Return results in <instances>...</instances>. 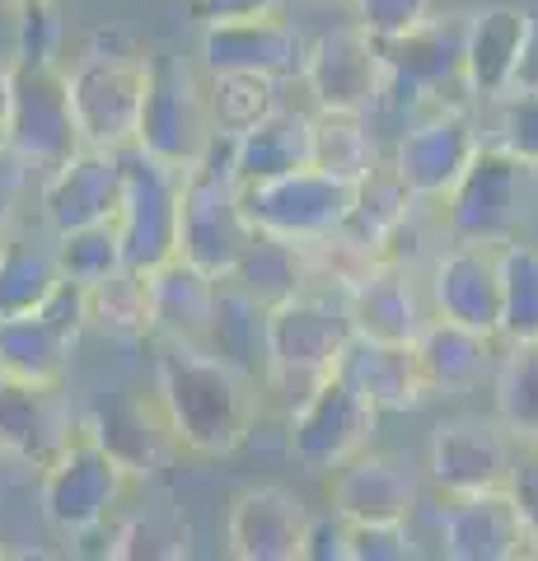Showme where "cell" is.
Wrapping results in <instances>:
<instances>
[{
  "label": "cell",
  "mask_w": 538,
  "mask_h": 561,
  "mask_svg": "<svg viewBox=\"0 0 538 561\" xmlns=\"http://www.w3.org/2000/svg\"><path fill=\"white\" fill-rule=\"evenodd\" d=\"M263 383L225 365L206 346L160 342L154 356V408L169 440L197 459H225L249 440Z\"/></svg>",
  "instance_id": "1"
},
{
  "label": "cell",
  "mask_w": 538,
  "mask_h": 561,
  "mask_svg": "<svg viewBox=\"0 0 538 561\" xmlns=\"http://www.w3.org/2000/svg\"><path fill=\"white\" fill-rule=\"evenodd\" d=\"M346 337H352V313H346V295L337 286L314 280V286L295 290L290 300L272 305L263 393H276L290 412L333 375V360Z\"/></svg>",
  "instance_id": "2"
},
{
  "label": "cell",
  "mask_w": 538,
  "mask_h": 561,
  "mask_svg": "<svg viewBox=\"0 0 538 561\" xmlns=\"http://www.w3.org/2000/svg\"><path fill=\"white\" fill-rule=\"evenodd\" d=\"M463 28L468 14H431L393 38H379L385 57V90L370 122L416 117L436 103H473L463 84Z\"/></svg>",
  "instance_id": "3"
},
{
  "label": "cell",
  "mask_w": 538,
  "mask_h": 561,
  "mask_svg": "<svg viewBox=\"0 0 538 561\" xmlns=\"http://www.w3.org/2000/svg\"><path fill=\"white\" fill-rule=\"evenodd\" d=\"M131 472L117 454L84 426H71L61 449L38 468V496L47 524L61 542H84L108 529V519L123 511Z\"/></svg>",
  "instance_id": "4"
},
{
  "label": "cell",
  "mask_w": 538,
  "mask_h": 561,
  "mask_svg": "<svg viewBox=\"0 0 538 561\" xmlns=\"http://www.w3.org/2000/svg\"><path fill=\"white\" fill-rule=\"evenodd\" d=\"M253 225L244 216V179L234 173L230 136H216V146L193 169H183L179 197V257L197 262L202 272L225 280L234 262L244 257Z\"/></svg>",
  "instance_id": "5"
},
{
  "label": "cell",
  "mask_w": 538,
  "mask_h": 561,
  "mask_svg": "<svg viewBox=\"0 0 538 561\" xmlns=\"http://www.w3.org/2000/svg\"><path fill=\"white\" fill-rule=\"evenodd\" d=\"M216 113L202 70L179 51H150L146 108L136 127V146L173 169H193L216 146Z\"/></svg>",
  "instance_id": "6"
},
{
  "label": "cell",
  "mask_w": 538,
  "mask_h": 561,
  "mask_svg": "<svg viewBox=\"0 0 538 561\" xmlns=\"http://www.w3.org/2000/svg\"><path fill=\"white\" fill-rule=\"evenodd\" d=\"M529 164H519L496 140H482L473 164L440 197L445 234L455 243H492V249H501L506 239H519V220H525L529 206Z\"/></svg>",
  "instance_id": "7"
},
{
  "label": "cell",
  "mask_w": 538,
  "mask_h": 561,
  "mask_svg": "<svg viewBox=\"0 0 538 561\" xmlns=\"http://www.w3.org/2000/svg\"><path fill=\"white\" fill-rule=\"evenodd\" d=\"M146 80H150V57L127 47H90L66 70L84 146H99V150L136 146V127H141V108H146Z\"/></svg>",
  "instance_id": "8"
},
{
  "label": "cell",
  "mask_w": 538,
  "mask_h": 561,
  "mask_svg": "<svg viewBox=\"0 0 538 561\" xmlns=\"http://www.w3.org/2000/svg\"><path fill=\"white\" fill-rule=\"evenodd\" d=\"M84 328H90V290L61 276V286L38 309L0 319V375L61 389Z\"/></svg>",
  "instance_id": "9"
},
{
  "label": "cell",
  "mask_w": 538,
  "mask_h": 561,
  "mask_svg": "<svg viewBox=\"0 0 538 561\" xmlns=\"http://www.w3.org/2000/svg\"><path fill=\"white\" fill-rule=\"evenodd\" d=\"M179 197L183 169L154 160L141 146L123 150V202H117L113 230L131 272H150L179 253Z\"/></svg>",
  "instance_id": "10"
},
{
  "label": "cell",
  "mask_w": 538,
  "mask_h": 561,
  "mask_svg": "<svg viewBox=\"0 0 538 561\" xmlns=\"http://www.w3.org/2000/svg\"><path fill=\"white\" fill-rule=\"evenodd\" d=\"M14 61V57H10ZM0 140L20 154L28 169H57L84 140L71 108V84L57 61H14L10 76V113Z\"/></svg>",
  "instance_id": "11"
},
{
  "label": "cell",
  "mask_w": 538,
  "mask_h": 561,
  "mask_svg": "<svg viewBox=\"0 0 538 561\" xmlns=\"http://www.w3.org/2000/svg\"><path fill=\"white\" fill-rule=\"evenodd\" d=\"M478 146H482V131H478L473 103H436V108L416 113L398 127L389 164L416 202H440L459 183V173L473 164Z\"/></svg>",
  "instance_id": "12"
},
{
  "label": "cell",
  "mask_w": 538,
  "mask_h": 561,
  "mask_svg": "<svg viewBox=\"0 0 538 561\" xmlns=\"http://www.w3.org/2000/svg\"><path fill=\"white\" fill-rule=\"evenodd\" d=\"M352 179H337L319 164L282 173V179L244 183V216L253 230L295 239V243H323L342 230L346 206H352Z\"/></svg>",
  "instance_id": "13"
},
{
  "label": "cell",
  "mask_w": 538,
  "mask_h": 561,
  "mask_svg": "<svg viewBox=\"0 0 538 561\" xmlns=\"http://www.w3.org/2000/svg\"><path fill=\"white\" fill-rule=\"evenodd\" d=\"M515 435L496 416H449L431 431L426 472L445 496H468V491H496L515 478Z\"/></svg>",
  "instance_id": "14"
},
{
  "label": "cell",
  "mask_w": 538,
  "mask_h": 561,
  "mask_svg": "<svg viewBox=\"0 0 538 561\" xmlns=\"http://www.w3.org/2000/svg\"><path fill=\"white\" fill-rule=\"evenodd\" d=\"M300 84L314 94V108L323 113H375L379 90H385V57L379 38L356 20L309 43Z\"/></svg>",
  "instance_id": "15"
},
{
  "label": "cell",
  "mask_w": 538,
  "mask_h": 561,
  "mask_svg": "<svg viewBox=\"0 0 538 561\" xmlns=\"http://www.w3.org/2000/svg\"><path fill=\"white\" fill-rule=\"evenodd\" d=\"M290 416V454L309 472H333L352 454L370 445V431L379 426V412L360 402L337 375H328L305 402H295Z\"/></svg>",
  "instance_id": "16"
},
{
  "label": "cell",
  "mask_w": 538,
  "mask_h": 561,
  "mask_svg": "<svg viewBox=\"0 0 538 561\" xmlns=\"http://www.w3.org/2000/svg\"><path fill=\"white\" fill-rule=\"evenodd\" d=\"M305 57L309 38L282 20V10L202 24V70H253V76L295 84L305 76Z\"/></svg>",
  "instance_id": "17"
},
{
  "label": "cell",
  "mask_w": 538,
  "mask_h": 561,
  "mask_svg": "<svg viewBox=\"0 0 538 561\" xmlns=\"http://www.w3.org/2000/svg\"><path fill=\"white\" fill-rule=\"evenodd\" d=\"M436 542L449 561H519L529 552L525 515L511 496V486L468 491V496H445L436 515Z\"/></svg>",
  "instance_id": "18"
},
{
  "label": "cell",
  "mask_w": 538,
  "mask_h": 561,
  "mask_svg": "<svg viewBox=\"0 0 538 561\" xmlns=\"http://www.w3.org/2000/svg\"><path fill=\"white\" fill-rule=\"evenodd\" d=\"M431 313L501 342V262L492 243H449L426 276Z\"/></svg>",
  "instance_id": "19"
},
{
  "label": "cell",
  "mask_w": 538,
  "mask_h": 561,
  "mask_svg": "<svg viewBox=\"0 0 538 561\" xmlns=\"http://www.w3.org/2000/svg\"><path fill=\"white\" fill-rule=\"evenodd\" d=\"M38 202H43V225L51 234L113 220L117 202H123V150L80 146L57 169H47Z\"/></svg>",
  "instance_id": "20"
},
{
  "label": "cell",
  "mask_w": 538,
  "mask_h": 561,
  "mask_svg": "<svg viewBox=\"0 0 538 561\" xmlns=\"http://www.w3.org/2000/svg\"><path fill=\"white\" fill-rule=\"evenodd\" d=\"M328 505L337 515L370 524V519H408L422 505V472L408 459L385 449H360L328 472Z\"/></svg>",
  "instance_id": "21"
},
{
  "label": "cell",
  "mask_w": 538,
  "mask_h": 561,
  "mask_svg": "<svg viewBox=\"0 0 538 561\" xmlns=\"http://www.w3.org/2000/svg\"><path fill=\"white\" fill-rule=\"evenodd\" d=\"M342 295H346V313H352V332H366V337L412 342L431 319L426 280L416 276L412 262L375 257Z\"/></svg>",
  "instance_id": "22"
},
{
  "label": "cell",
  "mask_w": 538,
  "mask_h": 561,
  "mask_svg": "<svg viewBox=\"0 0 538 561\" xmlns=\"http://www.w3.org/2000/svg\"><path fill=\"white\" fill-rule=\"evenodd\" d=\"M333 375L352 389L360 402H370L379 416L393 412H416L426 393V379L416 370V351L412 342H385V337H366V332H352L342 342Z\"/></svg>",
  "instance_id": "23"
},
{
  "label": "cell",
  "mask_w": 538,
  "mask_h": 561,
  "mask_svg": "<svg viewBox=\"0 0 538 561\" xmlns=\"http://www.w3.org/2000/svg\"><path fill=\"white\" fill-rule=\"evenodd\" d=\"M309 511L286 486H244L225 515V548L239 561H300Z\"/></svg>",
  "instance_id": "24"
},
{
  "label": "cell",
  "mask_w": 538,
  "mask_h": 561,
  "mask_svg": "<svg viewBox=\"0 0 538 561\" xmlns=\"http://www.w3.org/2000/svg\"><path fill=\"white\" fill-rule=\"evenodd\" d=\"M416 202L408 183L393 173L389 160H379L375 169H366L352 187V206H346V220L342 230L333 234L342 249H352L356 257H398V243H403V234H412L416 225Z\"/></svg>",
  "instance_id": "25"
},
{
  "label": "cell",
  "mask_w": 538,
  "mask_h": 561,
  "mask_svg": "<svg viewBox=\"0 0 538 561\" xmlns=\"http://www.w3.org/2000/svg\"><path fill=\"white\" fill-rule=\"evenodd\" d=\"M146 276V313H150V337L154 342H179V346H206L216 313L220 280L202 272L197 262L173 253L160 267L141 272Z\"/></svg>",
  "instance_id": "26"
},
{
  "label": "cell",
  "mask_w": 538,
  "mask_h": 561,
  "mask_svg": "<svg viewBox=\"0 0 538 561\" xmlns=\"http://www.w3.org/2000/svg\"><path fill=\"white\" fill-rule=\"evenodd\" d=\"M234 150V173L244 183H263V179H282V173L309 169L314 164V113L309 108H272L267 117H257L253 127L230 136Z\"/></svg>",
  "instance_id": "27"
},
{
  "label": "cell",
  "mask_w": 538,
  "mask_h": 561,
  "mask_svg": "<svg viewBox=\"0 0 538 561\" xmlns=\"http://www.w3.org/2000/svg\"><path fill=\"white\" fill-rule=\"evenodd\" d=\"M519 38H525V10L519 5H488L468 14L463 28V84L473 103H496L506 99Z\"/></svg>",
  "instance_id": "28"
},
{
  "label": "cell",
  "mask_w": 538,
  "mask_h": 561,
  "mask_svg": "<svg viewBox=\"0 0 538 561\" xmlns=\"http://www.w3.org/2000/svg\"><path fill=\"white\" fill-rule=\"evenodd\" d=\"M492 346H496V337H482V332H473V328H459V323L431 313L426 328L412 337L416 370H422V379H426V393L478 389V383L496 370Z\"/></svg>",
  "instance_id": "29"
},
{
  "label": "cell",
  "mask_w": 538,
  "mask_h": 561,
  "mask_svg": "<svg viewBox=\"0 0 538 561\" xmlns=\"http://www.w3.org/2000/svg\"><path fill=\"white\" fill-rule=\"evenodd\" d=\"M66 435H71V421L57 408V389L0 375V454L43 468Z\"/></svg>",
  "instance_id": "30"
},
{
  "label": "cell",
  "mask_w": 538,
  "mask_h": 561,
  "mask_svg": "<svg viewBox=\"0 0 538 561\" xmlns=\"http://www.w3.org/2000/svg\"><path fill=\"white\" fill-rule=\"evenodd\" d=\"M61 542L38 496V468L0 454V557H51Z\"/></svg>",
  "instance_id": "31"
},
{
  "label": "cell",
  "mask_w": 538,
  "mask_h": 561,
  "mask_svg": "<svg viewBox=\"0 0 538 561\" xmlns=\"http://www.w3.org/2000/svg\"><path fill=\"white\" fill-rule=\"evenodd\" d=\"M234 280L239 290H249L257 305H282L290 300L295 290L314 286V253L309 243H295V239H276V234H263L253 230L244 257L234 262V272L225 276Z\"/></svg>",
  "instance_id": "32"
},
{
  "label": "cell",
  "mask_w": 538,
  "mask_h": 561,
  "mask_svg": "<svg viewBox=\"0 0 538 561\" xmlns=\"http://www.w3.org/2000/svg\"><path fill=\"white\" fill-rule=\"evenodd\" d=\"M206 351L263 383V375H267V305H257L249 290L234 286V280H220L211 332H206Z\"/></svg>",
  "instance_id": "33"
},
{
  "label": "cell",
  "mask_w": 538,
  "mask_h": 561,
  "mask_svg": "<svg viewBox=\"0 0 538 561\" xmlns=\"http://www.w3.org/2000/svg\"><path fill=\"white\" fill-rule=\"evenodd\" d=\"M61 286V267L51 243H33L28 234H0V319H20L38 309Z\"/></svg>",
  "instance_id": "34"
},
{
  "label": "cell",
  "mask_w": 538,
  "mask_h": 561,
  "mask_svg": "<svg viewBox=\"0 0 538 561\" xmlns=\"http://www.w3.org/2000/svg\"><path fill=\"white\" fill-rule=\"evenodd\" d=\"M496 421L515 445H538V342H515L492 370Z\"/></svg>",
  "instance_id": "35"
},
{
  "label": "cell",
  "mask_w": 538,
  "mask_h": 561,
  "mask_svg": "<svg viewBox=\"0 0 538 561\" xmlns=\"http://www.w3.org/2000/svg\"><path fill=\"white\" fill-rule=\"evenodd\" d=\"M501 262V342H538V243L506 239Z\"/></svg>",
  "instance_id": "36"
},
{
  "label": "cell",
  "mask_w": 538,
  "mask_h": 561,
  "mask_svg": "<svg viewBox=\"0 0 538 561\" xmlns=\"http://www.w3.org/2000/svg\"><path fill=\"white\" fill-rule=\"evenodd\" d=\"M206 90H211V113L220 136H239L253 127L257 117H267L272 108L286 103V80L253 76V70H206Z\"/></svg>",
  "instance_id": "37"
},
{
  "label": "cell",
  "mask_w": 538,
  "mask_h": 561,
  "mask_svg": "<svg viewBox=\"0 0 538 561\" xmlns=\"http://www.w3.org/2000/svg\"><path fill=\"white\" fill-rule=\"evenodd\" d=\"M314 164L337 179H360L379 164L375 122L366 113H323L314 108Z\"/></svg>",
  "instance_id": "38"
},
{
  "label": "cell",
  "mask_w": 538,
  "mask_h": 561,
  "mask_svg": "<svg viewBox=\"0 0 538 561\" xmlns=\"http://www.w3.org/2000/svg\"><path fill=\"white\" fill-rule=\"evenodd\" d=\"M51 253H57L61 276L76 280V286H84V290H94L99 280H108V276H117V272L127 267L113 220H103V225H80V230L51 234Z\"/></svg>",
  "instance_id": "39"
},
{
  "label": "cell",
  "mask_w": 538,
  "mask_h": 561,
  "mask_svg": "<svg viewBox=\"0 0 538 561\" xmlns=\"http://www.w3.org/2000/svg\"><path fill=\"white\" fill-rule=\"evenodd\" d=\"M90 323H99L117 342H141V337H150L146 276L123 267L117 276L99 280V286L90 290Z\"/></svg>",
  "instance_id": "40"
},
{
  "label": "cell",
  "mask_w": 538,
  "mask_h": 561,
  "mask_svg": "<svg viewBox=\"0 0 538 561\" xmlns=\"http://www.w3.org/2000/svg\"><path fill=\"white\" fill-rule=\"evenodd\" d=\"M14 61H57L66 43L61 0H24L14 5Z\"/></svg>",
  "instance_id": "41"
},
{
  "label": "cell",
  "mask_w": 538,
  "mask_h": 561,
  "mask_svg": "<svg viewBox=\"0 0 538 561\" xmlns=\"http://www.w3.org/2000/svg\"><path fill=\"white\" fill-rule=\"evenodd\" d=\"M488 140H496L501 150H511L519 164L538 173V94L496 99V131Z\"/></svg>",
  "instance_id": "42"
},
{
  "label": "cell",
  "mask_w": 538,
  "mask_h": 561,
  "mask_svg": "<svg viewBox=\"0 0 538 561\" xmlns=\"http://www.w3.org/2000/svg\"><path fill=\"white\" fill-rule=\"evenodd\" d=\"M346 557L352 561H408L416 557V538L408 529V519H352V538H346Z\"/></svg>",
  "instance_id": "43"
},
{
  "label": "cell",
  "mask_w": 538,
  "mask_h": 561,
  "mask_svg": "<svg viewBox=\"0 0 538 561\" xmlns=\"http://www.w3.org/2000/svg\"><path fill=\"white\" fill-rule=\"evenodd\" d=\"M346 5H352V20L375 38H393L436 14V0H346Z\"/></svg>",
  "instance_id": "44"
},
{
  "label": "cell",
  "mask_w": 538,
  "mask_h": 561,
  "mask_svg": "<svg viewBox=\"0 0 538 561\" xmlns=\"http://www.w3.org/2000/svg\"><path fill=\"white\" fill-rule=\"evenodd\" d=\"M346 538H352V519L328 511V515H309L305 524V542H300V561H352L346 557Z\"/></svg>",
  "instance_id": "45"
},
{
  "label": "cell",
  "mask_w": 538,
  "mask_h": 561,
  "mask_svg": "<svg viewBox=\"0 0 538 561\" xmlns=\"http://www.w3.org/2000/svg\"><path fill=\"white\" fill-rule=\"evenodd\" d=\"M28 164L14 154L5 140H0V234L14 230L20 220V206H24V192H28Z\"/></svg>",
  "instance_id": "46"
},
{
  "label": "cell",
  "mask_w": 538,
  "mask_h": 561,
  "mask_svg": "<svg viewBox=\"0 0 538 561\" xmlns=\"http://www.w3.org/2000/svg\"><path fill=\"white\" fill-rule=\"evenodd\" d=\"M511 496L525 515V534H529V552L538 557V459L529 463H515V478H511Z\"/></svg>",
  "instance_id": "47"
},
{
  "label": "cell",
  "mask_w": 538,
  "mask_h": 561,
  "mask_svg": "<svg viewBox=\"0 0 538 561\" xmlns=\"http://www.w3.org/2000/svg\"><path fill=\"white\" fill-rule=\"evenodd\" d=\"M506 94H538V10H525V38H519V57Z\"/></svg>",
  "instance_id": "48"
},
{
  "label": "cell",
  "mask_w": 538,
  "mask_h": 561,
  "mask_svg": "<svg viewBox=\"0 0 538 561\" xmlns=\"http://www.w3.org/2000/svg\"><path fill=\"white\" fill-rule=\"evenodd\" d=\"M286 0H193L197 20L216 24V20H249V14H276Z\"/></svg>",
  "instance_id": "49"
},
{
  "label": "cell",
  "mask_w": 538,
  "mask_h": 561,
  "mask_svg": "<svg viewBox=\"0 0 538 561\" xmlns=\"http://www.w3.org/2000/svg\"><path fill=\"white\" fill-rule=\"evenodd\" d=\"M10 76H14V61L0 57V127H5V113H10Z\"/></svg>",
  "instance_id": "50"
},
{
  "label": "cell",
  "mask_w": 538,
  "mask_h": 561,
  "mask_svg": "<svg viewBox=\"0 0 538 561\" xmlns=\"http://www.w3.org/2000/svg\"><path fill=\"white\" fill-rule=\"evenodd\" d=\"M14 5H24V0H0V10H14Z\"/></svg>",
  "instance_id": "51"
},
{
  "label": "cell",
  "mask_w": 538,
  "mask_h": 561,
  "mask_svg": "<svg viewBox=\"0 0 538 561\" xmlns=\"http://www.w3.org/2000/svg\"><path fill=\"white\" fill-rule=\"evenodd\" d=\"M342 5H346V0H342Z\"/></svg>",
  "instance_id": "52"
}]
</instances>
